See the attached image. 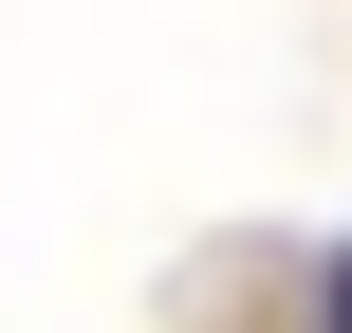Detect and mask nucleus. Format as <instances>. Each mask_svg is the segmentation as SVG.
Listing matches in <instances>:
<instances>
[{
	"mask_svg": "<svg viewBox=\"0 0 352 333\" xmlns=\"http://www.w3.org/2000/svg\"><path fill=\"white\" fill-rule=\"evenodd\" d=\"M316 333H352V241H334V260H316Z\"/></svg>",
	"mask_w": 352,
	"mask_h": 333,
	"instance_id": "obj_1",
	"label": "nucleus"
}]
</instances>
